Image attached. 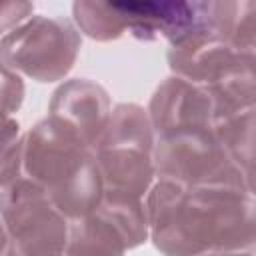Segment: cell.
I'll use <instances>...</instances> for the list:
<instances>
[{
    "instance_id": "obj_1",
    "label": "cell",
    "mask_w": 256,
    "mask_h": 256,
    "mask_svg": "<svg viewBox=\"0 0 256 256\" xmlns=\"http://www.w3.org/2000/svg\"><path fill=\"white\" fill-rule=\"evenodd\" d=\"M144 208L148 236L162 256L254 250V192L156 180Z\"/></svg>"
},
{
    "instance_id": "obj_2",
    "label": "cell",
    "mask_w": 256,
    "mask_h": 256,
    "mask_svg": "<svg viewBox=\"0 0 256 256\" xmlns=\"http://www.w3.org/2000/svg\"><path fill=\"white\" fill-rule=\"evenodd\" d=\"M22 138V176L38 184L68 220L92 212L104 192L94 150L52 118L36 122Z\"/></svg>"
},
{
    "instance_id": "obj_3",
    "label": "cell",
    "mask_w": 256,
    "mask_h": 256,
    "mask_svg": "<svg viewBox=\"0 0 256 256\" xmlns=\"http://www.w3.org/2000/svg\"><path fill=\"white\" fill-rule=\"evenodd\" d=\"M154 140L146 108L134 102L116 104L94 148L104 190L136 198L148 194L156 178Z\"/></svg>"
},
{
    "instance_id": "obj_4",
    "label": "cell",
    "mask_w": 256,
    "mask_h": 256,
    "mask_svg": "<svg viewBox=\"0 0 256 256\" xmlns=\"http://www.w3.org/2000/svg\"><path fill=\"white\" fill-rule=\"evenodd\" d=\"M152 158L158 180L182 186H232L254 192V176L234 162L212 128L158 136Z\"/></svg>"
},
{
    "instance_id": "obj_5",
    "label": "cell",
    "mask_w": 256,
    "mask_h": 256,
    "mask_svg": "<svg viewBox=\"0 0 256 256\" xmlns=\"http://www.w3.org/2000/svg\"><path fill=\"white\" fill-rule=\"evenodd\" d=\"M80 46L70 20L30 16L0 38V64L36 82H58L74 68Z\"/></svg>"
},
{
    "instance_id": "obj_6",
    "label": "cell",
    "mask_w": 256,
    "mask_h": 256,
    "mask_svg": "<svg viewBox=\"0 0 256 256\" xmlns=\"http://www.w3.org/2000/svg\"><path fill=\"white\" fill-rule=\"evenodd\" d=\"M0 220L8 234L4 256H64L70 220L26 176L0 188Z\"/></svg>"
},
{
    "instance_id": "obj_7",
    "label": "cell",
    "mask_w": 256,
    "mask_h": 256,
    "mask_svg": "<svg viewBox=\"0 0 256 256\" xmlns=\"http://www.w3.org/2000/svg\"><path fill=\"white\" fill-rule=\"evenodd\" d=\"M148 240L142 198L104 190L92 212L68 222L64 256H124Z\"/></svg>"
},
{
    "instance_id": "obj_8",
    "label": "cell",
    "mask_w": 256,
    "mask_h": 256,
    "mask_svg": "<svg viewBox=\"0 0 256 256\" xmlns=\"http://www.w3.org/2000/svg\"><path fill=\"white\" fill-rule=\"evenodd\" d=\"M166 58L174 76L204 88H216L234 78L256 74V52L236 48L212 34L190 36L170 46Z\"/></svg>"
},
{
    "instance_id": "obj_9",
    "label": "cell",
    "mask_w": 256,
    "mask_h": 256,
    "mask_svg": "<svg viewBox=\"0 0 256 256\" xmlns=\"http://www.w3.org/2000/svg\"><path fill=\"white\" fill-rule=\"evenodd\" d=\"M146 112L158 138L184 130L212 128L214 100L204 86L172 74L158 84Z\"/></svg>"
},
{
    "instance_id": "obj_10",
    "label": "cell",
    "mask_w": 256,
    "mask_h": 256,
    "mask_svg": "<svg viewBox=\"0 0 256 256\" xmlns=\"http://www.w3.org/2000/svg\"><path fill=\"white\" fill-rule=\"evenodd\" d=\"M48 112V118L68 128L94 150L108 124L112 104L102 84L88 78H72L54 90Z\"/></svg>"
},
{
    "instance_id": "obj_11",
    "label": "cell",
    "mask_w": 256,
    "mask_h": 256,
    "mask_svg": "<svg viewBox=\"0 0 256 256\" xmlns=\"http://www.w3.org/2000/svg\"><path fill=\"white\" fill-rule=\"evenodd\" d=\"M212 132L234 162L246 174L254 176V106L214 112Z\"/></svg>"
},
{
    "instance_id": "obj_12",
    "label": "cell",
    "mask_w": 256,
    "mask_h": 256,
    "mask_svg": "<svg viewBox=\"0 0 256 256\" xmlns=\"http://www.w3.org/2000/svg\"><path fill=\"white\" fill-rule=\"evenodd\" d=\"M72 16L76 28L96 42L118 40L126 32V24L114 2L78 0L72 4Z\"/></svg>"
},
{
    "instance_id": "obj_13",
    "label": "cell",
    "mask_w": 256,
    "mask_h": 256,
    "mask_svg": "<svg viewBox=\"0 0 256 256\" xmlns=\"http://www.w3.org/2000/svg\"><path fill=\"white\" fill-rule=\"evenodd\" d=\"M24 82L20 74L0 64V120L12 118L24 102Z\"/></svg>"
},
{
    "instance_id": "obj_14",
    "label": "cell",
    "mask_w": 256,
    "mask_h": 256,
    "mask_svg": "<svg viewBox=\"0 0 256 256\" xmlns=\"http://www.w3.org/2000/svg\"><path fill=\"white\" fill-rule=\"evenodd\" d=\"M34 12L32 2H0V34H8L16 26H20L24 20H28Z\"/></svg>"
},
{
    "instance_id": "obj_15",
    "label": "cell",
    "mask_w": 256,
    "mask_h": 256,
    "mask_svg": "<svg viewBox=\"0 0 256 256\" xmlns=\"http://www.w3.org/2000/svg\"><path fill=\"white\" fill-rule=\"evenodd\" d=\"M22 136L8 148V152L0 160V188L22 178V144H24Z\"/></svg>"
},
{
    "instance_id": "obj_16",
    "label": "cell",
    "mask_w": 256,
    "mask_h": 256,
    "mask_svg": "<svg viewBox=\"0 0 256 256\" xmlns=\"http://www.w3.org/2000/svg\"><path fill=\"white\" fill-rule=\"evenodd\" d=\"M20 124L18 120L12 116V118H4L0 120V160L2 156L8 152V148L20 138Z\"/></svg>"
},
{
    "instance_id": "obj_17",
    "label": "cell",
    "mask_w": 256,
    "mask_h": 256,
    "mask_svg": "<svg viewBox=\"0 0 256 256\" xmlns=\"http://www.w3.org/2000/svg\"><path fill=\"white\" fill-rule=\"evenodd\" d=\"M200 256H254V250H228V252H206Z\"/></svg>"
},
{
    "instance_id": "obj_18",
    "label": "cell",
    "mask_w": 256,
    "mask_h": 256,
    "mask_svg": "<svg viewBox=\"0 0 256 256\" xmlns=\"http://www.w3.org/2000/svg\"><path fill=\"white\" fill-rule=\"evenodd\" d=\"M6 248H8V234H6V228L0 220V256L6 254Z\"/></svg>"
}]
</instances>
